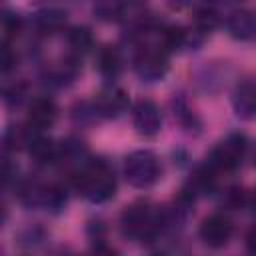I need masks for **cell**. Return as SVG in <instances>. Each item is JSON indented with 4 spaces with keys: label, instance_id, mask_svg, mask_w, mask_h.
I'll use <instances>...</instances> for the list:
<instances>
[{
    "label": "cell",
    "instance_id": "6da1fadb",
    "mask_svg": "<svg viewBox=\"0 0 256 256\" xmlns=\"http://www.w3.org/2000/svg\"><path fill=\"white\" fill-rule=\"evenodd\" d=\"M74 184H76V190L84 198H88L90 202H96V204L110 200L116 192L114 172L100 158L84 162L74 176Z\"/></svg>",
    "mask_w": 256,
    "mask_h": 256
},
{
    "label": "cell",
    "instance_id": "7a4b0ae2",
    "mask_svg": "<svg viewBox=\"0 0 256 256\" xmlns=\"http://www.w3.org/2000/svg\"><path fill=\"white\" fill-rule=\"evenodd\" d=\"M124 176L134 188H148L160 176V162L150 150H134L124 158Z\"/></svg>",
    "mask_w": 256,
    "mask_h": 256
},
{
    "label": "cell",
    "instance_id": "3957f363",
    "mask_svg": "<svg viewBox=\"0 0 256 256\" xmlns=\"http://www.w3.org/2000/svg\"><path fill=\"white\" fill-rule=\"evenodd\" d=\"M120 226L124 236L132 240H144L154 234V230L158 228V222L146 202H134L122 212Z\"/></svg>",
    "mask_w": 256,
    "mask_h": 256
},
{
    "label": "cell",
    "instance_id": "277c9868",
    "mask_svg": "<svg viewBox=\"0 0 256 256\" xmlns=\"http://www.w3.org/2000/svg\"><path fill=\"white\" fill-rule=\"evenodd\" d=\"M246 154V138L244 134H230L210 152L208 166L214 172H232L242 164Z\"/></svg>",
    "mask_w": 256,
    "mask_h": 256
},
{
    "label": "cell",
    "instance_id": "5b68a950",
    "mask_svg": "<svg viewBox=\"0 0 256 256\" xmlns=\"http://www.w3.org/2000/svg\"><path fill=\"white\" fill-rule=\"evenodd\" d=\"M136 74L146 82H158L168 72V58L162 48H146L134 60Z\"/></svg>",
    "mask_w": 256,
    "mask_h": 256
},
{
    "label": "cell",
    "instance_id": "8992f818",
    "mask_svg": "<svg viewBox=\"0 0 256 256\" xmlns=\"http://www.w3.org/2000/svg\"><path fill=\"white\" fill-rule=\"evenodd\" d=\"M234 232V226L228 216L224 214H212L202 220L200 224V238L210 248H222L230 242Z\"/></svg>",
    "mask_w": 256,
    "mask_h": 256
},
{
    "label": "cell",
    "instance_id": "52a82bcc",
    "mask_svg": "<svg viewBox=\"0 0 256 256\" xmlns=\"http://www.w3.org/2000/svg\"><path fill=\"white\" fill-rule=\"evenodd\" d=\"M132 122H134V128L138 134L152 138L160 132L162 116H160L158 106L152 100H138L132 110Z\"/></svg>",
    "mask_w": 256,
    "mask_h": 256
},
{
    "label": "cell",
    "instance_id": "ba28073f",
    "mask_svg": "<svg viewBox=\"0 0 256 256\" xmlns=\"http://www.w3.org/2000/svg\"><path fill=\"white\" fill-rule=\"evenodd\" d=\"M126 106H128V96L118 86H106L94 98V108L104 118H116L126 110Z\"/></svg>",
    "mask_w": 256,
    "mask_h": 256
},
{
    "label": "cell",
    "instance_id": "9c48e42d",
    "mask_svg": "<svg viewBox=\"0 0 256 256\" xmlns=\"http://www.w3.org/2000/svg\"><path fill=\"white\" fill-rule=\"evenodd\" d=\"M232 106L238 118L242 120L256 118V78H246L234 88Z\"/></svg>",
    "mask_w": 256,
    "mask_h": 256
},
{
    "label": "cell",
    "instance_id": "30bf717a",
    "mask_svg": "<svg viewBox=\"0 0 256 256\" xmlns=\"http://www.w3.org/2000/svg\"><path fill=\"white\" fill-rule=\"evenodd\" d=\"M56 114H58V110H56L54 100L48 96H38L30 102L26 120H28V126L32 130H46L54 124Z\"/></svg>",
    "mask_w": 256,
    "mask_h": 256
},
{
    "label": "cell",
    "instance_id": "8fae6325",
    "mask_svg": "<svg viewBox=\"0 0 256 256\" xmlns=\"http://www.w3.org/2000/svg\"><path fill=\"white\" fill-rule=\"evenodd\" d=\"M226 28L236 40H250L256 34V16L250 10L236 8L226 18Z\"/></svg>",
    "mask_w": 256,
    "mask_h": 256
},
{
    "label": "cell",
    "instance_id": "7c38bea8",
    "mask_svg": "<svg viewBox=\"0 0 256 256\" xmlns=\"http://www.w3.org/2000/svg\"><path fill=\"white\" fill-rule=\"evenodd\" d=\"M28 154L36 164H48L56 158V144L46 136H34L28 144Z\"/></svg>",
    "mask_w": 256,
    "mask_h": 256
},
{
    "label": "cell",
    "instance_id": "4fadbf2b",
    "mask_svg": "<svg viewBox=\"0 0 256 256\" xmlns=\"http://www.w3.org/2000/svg\"><path fill=\"white\" fill-rule=\"evenodd\" d=\"M122 68V58H120V52L116 46H104L100 52H98V70L108 76V78H114Z\"/></svg>",
    "mask_w": 256,
    "mask_h": 256
},
{
    "label": "cell",
    "instance_id": "5bb4252c",
    "mask_svg": "<svg viewBox=\"0 0 256 256\" xmlns=\"http://www.w3.org/2000/svg\"><path fill=\"white\" fill-rule=\"evenodd\" d=\"M64 22H66V12L60 8H44L36 14V24L46 34L60 30Z\"/></svg>",
    "mask_w": 256,
    "mask_h": 256
},
{
    "label": "cell",
    "instance_id": "9a60e30c",
    "mask_svg": "<svg viewBox=\"0 0 256 256\" xmlns=\"http://www.w3.org/2000/svg\"><path fill=\"white\" fill-rule=\"evenodd\" d=\"M68 44H70V48H72L74 52L84 54V52H88V50L92 48V44H94L92 32H90L88 28H84V26H76V28H72V30L68 32Z\"/></svg>",
    "mask_w": 256,
    "mask_h": 256
},
{
    "label": "cell",
    "instance_id": "2e32d148",
    "mask_svg": "<svg viewBox=\"0 0 256 256\" xmlns=\"http://www.w3.org/2000/svg\"><path fill=\"white\" fill-rule=\"evenodd\" d=\"M160 42H162V52L182 48L184 42H186V32L180 26H166L160 34Z\"/></svg>",
    "mask_w": 256,
    "mask_h": 256
},
{
    "label": "cell",
    "instance_id": "e0dca14e",
    "mask_svg": "<svg viewBox=\"0 0 256 256\" xmlns=\"http://www.w3.org/2000/svg\"><path fill=\"white\" fill-rule=\"evenodd\" d=\"M30 126L28 128H22V126H10L8 130H6V146L10 148V150H20V148H28V144L32 142V134H30Z\"/></svg>",
    "mask_w": 256,
    "mask_h": 256
},
{
    "label": "cell",
    "instance_id": "ac0fdd59",
    "mask_svg": "<svg viewBox=\"0 0 256 256\" xmlns=\"http://www.w3.org/2000/svg\"><path fill=\"white\" fill-rule=\"evenodd\" d=\"M218 14L212 10V8H198L196 10V16H194V22H196V28L202 30V32H210L218 26Z\"/></svg>",
    "mask_w": 256,
    "mask_h": 256
},
{
    "label": "cell",
    "instance_id": "d6986e66",
    "mask_svg": "<svg viewBox=\"0 0 256 256\" xmlns=\"http://www.w3.org/2000/svg\"><path fill=\"white\" fill-rule=\"evenodd\" d=\"M22 28V20L18 18V14H12V12H4L2 16V32L4 36H16Z\"/></svg>",
    "mask_w": 256,
    "mask_h": 256
},
{
    "label": "cell",
    "instance_id": "ffe728a7",
    "mask_svg": "<svg viewBox=\"0 0 256 256\" xmlns=\"http://www.w3.org/2000/svg\"><path fill=\"white\" fill-rule=\"evenodd\" d=\"M16 62H18L16 52L8 46V42H4L2 48H0V64H2V72H10V70L16 66Z\"/></svg>",
    "mask_w": 256,
    "mask_h": 256
},
{
    "label": "cell",
    "instance_id": "44dd1931",
    "mask_svg": "<svg viewBox=\"0 0 256 256\" xmlns=\"http://www.w3.org/2000/svg\"><path fill=\"white\" fill-rule=\"evenodd\" d=\"M88 256H118V254H116V250H114V248H110L108 244L98 242V244H94V246H92V250H90V254H88Z\"/></svg>",
    "mask_w": 256,
    "mask_h": 256
},
{
    "label": "cell",
    "instance_id": "7402d4cb",
    "mask_svg": "<svg viewBox=\"0 0 256 256\" xmlns=\"http://www.w3.org/2000/svg\"><path fill=\"white\" fill-rule=\"evenodd\" d=\"M246 246H248V252L256 256V226L250 228V232L246 236Z\"/></svg>",
    "mask_w": 256,
    "mask_h": 256
},
{
    "label": "cell",
    "instance_id": "603a6c76",
    "mask_svg": "<svg viewBox=\"0 0 256 256\" xmlns=\"http://www.w3.org/2000/svg\"><path fill=\"white\" fill-rule=\"evenodd\" d=\"M252 208H254V212H256V192H254V196H252Z\"/></svg>",
    "mask_w": 256,
    "mask_h": 256
},
{
    "label": "cell",
    "instance_id": "cb8c5ba5",
    "mask_svg": "<svg viewBox=\"0 0 256 256\" xmlns=\"http://www.w3.org/2000/svg\"><path fill=\"white\" fill-rule=\"evenodd\" d=\"M254 164H256V160H254Z\"/></svg>",
    "mask_w": 256,
    "mask_h": 256
}]
</instances>
